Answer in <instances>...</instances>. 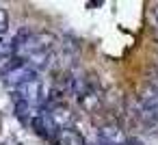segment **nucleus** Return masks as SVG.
<instances>
[{
    "mask_svg": "<svg viewBox=\"0 0 158 145\" xmlns=\"http://www.w3.org/2000/svg\"><path fill=\"white\" fill-rule=\"evenodd\" d=\"M50 117L54 121V126L61 130H69L72 126V110L65 106V104H56V106H50Z\"/></svg>",
    "mask_w": 158,
    "mask_h": 145,
    "instance_id": "nucleus-2",
    "label": "nucleus"
},
{
    "mask_svg": "<svg viewBox=\"0 0 158 145\" xmlns=\"http://www.w3.org/2000/svg\"><path fill=\"white\" fill-rule=\"evenodd\" d=\"M152 89L158 93V69L154 72V76H152Z\"/></svg>",
    "mask_w": 158,
    "mask_h": 145,
    "instance_id": "nucleus-3",
    "label": "nucleus"
},
{
    "mask_svg": "<svg viewBox=\"0 0 158 145\" xmlns=\"http://www.w3.org/2000/svg\"><path fill=\"white\" fill-rule=\"evenodd\" d=\"M15 100H22V102H28V104H37L39 102V95H41V82L39 78H33V80H26L22 85L15 87Z\"/></svg>",
    "mask_w": 158,
    "mask_h": 145,
    "instance_id": "nucleus-1",
    "label": "nucleus"
}]
</instances>
